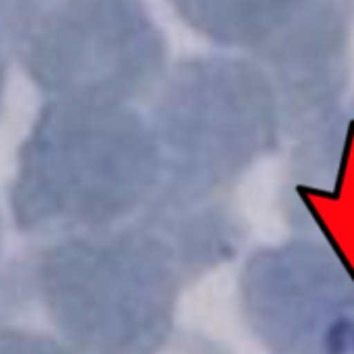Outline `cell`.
Wrapping results in <instances>:
<instances>
[{"instance_id":"cell-1","label":"cell","mask_w":354,"mask_h":354,"mask_svg":"<svg viewBox=\"0 0 354 354\" xmlns=\"http://www.w3.org/2000/svg\"><path fill=\"white\" fill-rule=\"evenodd\" d=\"M160 149L129 104L46 100L17 153L8 207L19 232L56 239L141 218L160 189Z\"/></svg>"},{"instance_id":"cell-2","label":"cell","mask_w":354,"mask_h":354,"mask_svg":"<svg viewBox=\"0 0 354 354\" xmlns=\"http://www.w3.org/2000/svg\"><path fill=\"white\" fill-rule=\"evenodd\" d=\"M183 266L143 218L48 239L21 268L75 354H156L172 338Z\"/></svg>"},{"instance_id":"cell-3","label":"cell","mask_w":354,"mask_h":354,"mask_svg":"<svg viewBox=\"0 0 354 354\" xmlns=\"http://www.w3.org/2000/svg\"><path fill=\"white\" fill-rule=\"evenodd\" d=\"M0 29L46 100L129 104L166 66L164 35L141 0H0Z\"/></svg>"},{"instance_id":"cell-4","label":"cell","mask_w":354,"mask_h":354,"mask_svg":"<svg viewBox=\"0 0 354 354\" xmlns=\"http://www.w3.org/2000/svg\"><path fill=\"white\" fill-rule=\"evenodd\" d=\"M220 44L263 58L286 102L317 108L340 91L351 0H174Z\"/></svg>"},{"instance_id":"cell-5","label":"cell","mask_w":354,"mask_h":354,"mask_svg":"<svg viewBox=\"0 0 354 354\" xmlns=\"http://www.w3.org/2000/svg\"><path fill=\"white\" fill-rule=\"evenodd\" d=\"M243 305L270 354H354V284L319 255L257 261L245 276Z\"/></svg>"},{"instance_id":"cell-6","label":"cell","mask_w":354,"mask_h":354,"mask_svg":"<svg viewBox=\"0 0 354 354\" xmlns=\"http://www.w3.org/2000/svg\"><path fill=\"white\" fill-rule=\"evenodd\" d=\"M0 354H75L58 338L29 332V330H15V328H0Z\"/></svg>"},{"instance_id":"cell-7","label":"cell","mask_w":354,"mask_h":354,"mask_svg":"<svg viewBox=\"0 0 354 354\" xmlns=\"http://www.w3.org/2000/svg\"><path fill=\"white\" fill-rule=\"evenodd\" d=\"M156 354H220L216 353L209 344L201 340H191V338H170L164 348H160Z\"/></svg>"},{"instance_id":"cell-8","label":"cell","mask_w":354,"mask_h":354,"mask_svg":"<svg viewBox=\"0 0 354 354\" xmlns=\"http://www.w3.org/2000/svg\"><path fill=\"white\" fill-rule=\"evenodd\" d=\"M6 71H8V60L4 52V35L0 29V110H2V97H4V87H6Z\"/></svg>"},{"instance_id":"cell-9","label":"cell","mask_w":354,"mask_h":354,"mask_svg":"<svg viewBox=\"0 0 354 354\" xmlns=\"http://www.w3.org/2000/svg\"><path fill=\"white\" fill-rule=\"evenodd\" d=\"M0 232H2V228H0ZM0 241H2V234H0Z\"/></svg>"}]
</instances>
